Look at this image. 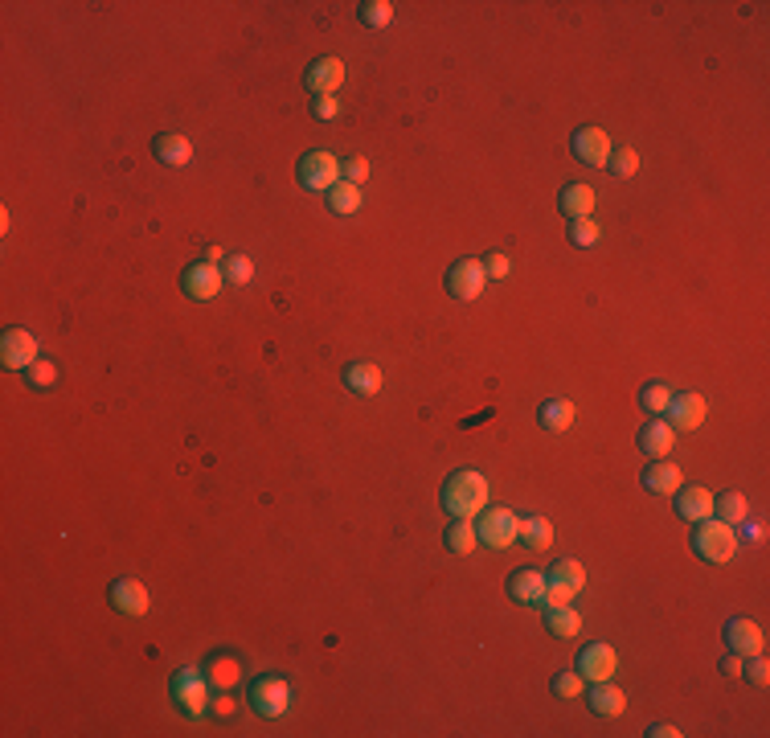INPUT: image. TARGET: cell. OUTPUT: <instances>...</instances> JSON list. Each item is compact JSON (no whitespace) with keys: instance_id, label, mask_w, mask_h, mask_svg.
<instances>
[{"instance_id":"27","label":"cell","mask_w":770,"mask_h":738,"mask_svg":"<svg viewBox=\"0 0 770 738\" xmlns=\"http://www.w3.org/2000/svg\"><path fill=\"white\" fill-rule=\"evenodd\" d=\"M447 549H451V554H471V549H476V525H471V517H455L451 525H447Z\"/></svg>"},{"instance_id":"46","label":"cell","mask_w":770,"mask_h":738,"mask_svg":"<svg viewBox=\"0 0 770 738\" xmlns=\"http://www.w3.org/2000/svg\"><path fill=\"white\" fill-rule=\"evenodd\" d=\"M214 710H217V714H234V702H230V697H217Z\"/></svg>"},{"instance_id":"42","label":"cell","mask_w":770,"mask_h":738,"mask_svg":"<svg viewBox=\"0 0 770 738\" xmlns=\"http://www.w3.org/2000/svg\"><path fill=\"white\" fill-rule=\"evenodd\" d=\"M484 275H488V279H505V275H508V258L505 255H488V258H484Z\"/></svg>"},{"instance_id":"18","label":"cell","mask_w":770,"mask_h":738,"mask_svg":"<svg viewBox=\"0 0 770 738\" xmlns=\"http://www.w3.org/2000/svg\"><path fill=\"white\" fill-rule=\"evenodd\" d=\"M586 702H591V710L602 714V718H619V714L627 710V694L619 685H611V681H594V689L586 694Z\"/></svg>"},{"instance_id":"36","label":"cell","mask_w":770,"mask_h":738,"mask_svg":"<svg viewBox=\"0 0 770 738\" xmlns=\"http://www.w3.org/2000/svg\"><path fill=\"white\" fill-rule=\"evenodd\" d=\"M607 169L615 172V177H635V169H640V152L635 148H615L607 160Z\"/></svg>"},{"instance_id":"20","label":"cell","mask_w":770,"mask_h":738,"mask_svg":"<svg viewBox=\"0 0 770 738\" xmlns=\"http://www.w3.org/2000/svg\"><path fill=\"white\" fill-rule=\"evenodd\" d=\"M672 443H677V427H672V422H664V419L648 422V427L640 431L643 455H668V452H672Z\"/></svg>"},{"instance_id":"22","label":"cell","mask_w":770,"mask_h":738,"mask_svg":"<svg viewBox=\"0 0 770 738\" xmlns=\"http://www.w3.org/2000/svg\"><path fill=\"white\" fill-rule=\"evenodd\" d=\"M643 489L648 492H659V497H672V492L680 489V468L677 464H651V468H643Z\"/></svg>"},{"instance_id":"31","label":"cell","mask_w":770,"mask_h":738,"mask_svg":"<svg viewBox=\"0 0 770 738\" xmlns=\"http://www.w3.org/2000/svg\"><path fill=\"white\" fill-rule=\"evenodd\" d=\"M206 677H209V685H214V689H230L234 681H238V665H234V656H214L209 669H206Z\"/></svg>"},{"instance_id":"8","label":"cell","mask_w":770,"mask_h":738,"mask_svg":"<svg viewBox=\"0 0 770 738\" xmlns=\"http://www.w3.org/2000/svg\"><path fill=\"white\" fill-rule=\"evenodd\" d=\"M0 361H5V369L25 374V369L37 361V336L25 333V328H9V333L0 336Z\"/></svg>"},{"instance_id":"19","label":"cell","mask_w":770,"mask_h":738,"mask_svg":"<svg viewBox=\"0 0 770 738\" xmlns=\"http://www.w3.org/2000/svg\"><path fill=\"white\" fill-rule=\"evenodd\" d=\"M344 386H349L352 394L373 398L377 390H381V369L369 365V361H352V365L344 369Z\"/></svg>"},{"instance_id":"39","label":"cell","mask_w":770,"mask_h":738,"mask_svg":"<svg viewBox=\"0 0 770 738\" xmlns=\"http://www.w3.org/2000/svg\"><path fill=\"white\" fill-rule=\"evenodd\" d=\"M365 177H369V160H365V156H349V160H344V180L361 185Z\"/></svg>"},{"instance_id":"5","label":"cell","mask_w":770,"mask_h":738,"mask_svg":"<svg viewBox=\"0 0 770 738\" xmlns=\"http://www.w3.org/2000/svg\"><path fill=\"white\" fill-rule=\"evenodd\" d=\"M300 185L308 193H328L341 180V164H336V156L332 152H324V148H316V152H308L300 160Z\"/></svg>"},{"instance_id":"17","label":"cell","mask_w":770,"mask_h":738,"mask_svg":"<svg viewBox=\"0 0 770 738\" xmlns=\"http://www.w3.org/2000/svg\"><path fill=\"white\" fill-rule=\"evenodd\" d=\"M705 419V398L701 394H672V403H668V422L680 431L688 427H701Z\"/></svg>"},{"instance_id":"16","label":"cell","mask_w":770,"mask_h":738,"mask_svg":"<svg viewBox=\"0 0 770 738\" xmlns=\"http://www.w3.org/2000/svg\"><path fill=\"white\" fill-rule=\"evenodd\" d=\"M111 607L123 611V616H144V611H148V591L136 583V578H115V583H111Z\"/></svg>"},{"instance_id":"9","label":"cell","mask_w":770,"mask_h":738,"mask_svg":"<svg viewBox=\"0 0 770 738\" xmlns=\"http://www.w3.org/2000/svg\"><path fill=\"white\" fill-rule=\"evenodd\" d=\"M484 263L479 258H459V263L447 271V292L455 296V300H476L479 292H484Z\"/></svg>"},{"instance_id":"34","label":"cell","mask_w":770,"mask_h":738,"mask_svg":"<svg viewBox=\"0 0 770 738\" xmlns=\"http://www.w3.org/2000/svg\"><path fill=\"white\" fill-rule=\"evenodd\" d=\"M25 382H29V386H37V390H50L53 382H58V365H53V361H42V357H37L34 365L25 369Z\"/></svg>"},{"instance_id":"6","label":"cell","mask_w":770,"mask_h":738,"mask_svg":"<svg viewBox=\"0 0 770 738\" xmlns=\"http://www.w3.org/2000/svg\"><path fill=\"white\" fill-rule=\"evenodd\" d=\"M586 587V570L582 562L573 558H562L553 570H549V591H545V603L541 607H562V603H570L573 595Z\"/></svg>"},{"instance_id":"43","label":"cell","mask_w":770,"mask_h":738,"mask_svg":"<svg viewBox=\"0 0 770 738\" xmlns=\"http://www.w3.org/2000/svg\"><path fill=\"white\" fill-rule=\"evenodd\" d=\"M721 673H726V677H742V656L729 653L726 661H721Z\"/></svg>"},{"instance_id":"10","label":"cell","mask_w":770,"mask_h":738,"mask_svg":"<svg viewBox=\"0 0 770 738\" xmlns=\"http://www.w3.org/2000/svg\"><path fill=\"white\" fill-rule=\"evenodd\" d=\"M222 279H226L222 267L193 263V267H185V275H180V287H185L188 300H214L217 287H222Z\"/></svg>"},{"instance_id":"37","label":"cell","mask_w":770,"mask_h":738,"mask_svg":"<svg viewBox=\"0 0 770 738\" xmlns=\"http://www.w3.org/2000/svg\"><path fill=\"white\" fill-rule=\"evenodd\" d=\"M570 242H573V247H594V242H599V222H594V218H573V222H570Z\"/></svg>"},{"instance_id":"23","label":"cell","mask_w":770,"mask_h":738,"mask_svg":"<svg viewBox=\"0 0 770 738\" xmlns=\"http://www.w3.org/2000/svg\"><path fill=\"white\" fill-rule=\"evenodd\" d=\"M557 206H562L570 218H591V209H594V189H591V185H582V180H573V185H565V189H562Z\"/></svg>"},{"instance_id":"28","label":"cell","mask_w":770,"mask_h":738,"mask_svg":"<svg viewBox=\"0 0 770 738\" xmlns=\"http://www.w3.org/2000/svg\"><path fill=\"white\" fill-rule=\"evenodd\" d=\"M537 422L545 431H565L573 422V403H565V398H549V403H541Z\"/></svg>"},{"instance_id":"38","label":"cell","mask_w":770,"mask_h":738,"mask_svg":"<svg viewBox=\"0 0 770 738\" xmlns=\"http://www.w3.org/2000/svg\"><path fill=\"white\" fill-rule=\"evenodd\" d=\"M553 694L557 697H582V673H557Z\"/></svg>"},{"instance_id":"15","label":"cell","mask_w":770,"mask_h":738,"mask_svg":"<svg viewBox=\"0 0 770 738\" xmlns=\"http://www.w3.org/2000/svg\"><path fill=\"white\" fill-rule=\"evenodd\" d=\"M303 78H308L312 95H332L336 86L344 83V62L341 58H320V62H312Z\"/></svg>"},{"instance_id":"33","label":"cell","mask_w":770,"mask_h":738,"mask_svg":"<svg viewBox=\"0 0 770 738\" xmlns=\"http://www.w3.org/2000/svg\"><path fill=\"white\" fill-rule=\"evenodd\" d=\"M222 275H226V284H250L255 263H250L246 255H230V258H222Z\"/></svg>"},{"instance_id":"26","label":"cell","mask_w":770,"mask_h":738,"mask_svg":"<svg viewBox=\"0 0 770 738\" xmlns=\"http://www.w3.org/2000/svg\"><path fill=\"white\" fill-rule=\"evenodd\" d=\"M545 627L553 636H578L582 632V616H578V611L570 607V603H562V607H545Z\"/></svg>"},{"instance_id":"25","label":"cell","mask_w":770,"mask_h":738,"mask_svg":"<svg viewBox=\"0 0 770 738\" xmlns=\"http://www.w3.org/2000/svg\"><path fill=\"white\" fill-rule=\"evenodd\" d=\"M713 513L726 525H742L746 517H750V500H746L742 492H721V497H713Z\"/></svg>"},{"instance_id":"2","label":"cell","mask_w":770,"mask_h":738,"mask_svg":"<svg viewBox=\"0 0 770 738\" xmlns=\"http://www.w3.org/2000/svg\"><path fill=\"white\" fill-rule=\"evenodd\" d=\"M693 549H697V558L709 562V567H721V562H729V558H734V549H737L734 525L717 521V517H705V521H697Z\"/></svg>"},{"instance_id":"32","label":"cell","mask_w":770,"mask_h":738,"mask_svg":"<svg viewBox=\"0 0 770 738\" xmlns=\"http://www.w3.org/2000/svg\"><path fill=\"white\" fill-rule=\"evenodd\" d=\"M361 21H365L369 29H385L394 21V5H390V0H365V5H361Z\"/></svg>"},{"instance_id":"1","label":"cell","mask_w":770,"mask_h":738,"mask_svg":"<svg viewBox=\"0 0 770 738\" xmlns=\"http://www.w3.org/2000/svg\"><path fill=\"white\" fill-rule=\"evenodd\" d=\"M484 500H488V481L479 472H471V468H463V472H451L443 484V509L451 517H476L479 509H484Z\"/></svg>"},{"instance_id":"41","label":"cell","mask_w":770,"mask_h":738,"mask_svg":"<svg viewBox=\"0 0 770 738\" xmlns=\"http://www.w3.org/2000/svg\"><path fill=\"white\" fill-rule=\"evenodd\" d=\"M312 112H316V120H336V115H341V103H336L332 95H316Z\"/></svg>"},{"instance_id":"45","label":"cell","mask_w":770,"mask_h":738,"mask_svg":"<svg viewBox=\"0 0 770 738\" xmlns=\"http://www.w3.org/2000/svg\"><path fill=\"white\" fill-rule=\"evenodd\" d=\"M742 538L758 541V538H762V525H758V521H742Z\"/></svg>"},{"instance_id":"4","label":"cell","mask_w":770,"mask_h":738,"mask_svg":"<svg viewBox=\"0 0 770 738\" xmlns=\"http://www.w3.org/2000/svg\"><path fill=\"white\" fill-rule=\"evenodd\" d=\"M516 533H521V517L513 513V509H479V521H476V538L484 541V546L492 549H505L516 541Z\"/></svg>"},{"instance_id":"44","label":"cell","mask_w":770,"mask_h":738,"mask_svg":"<svg viewBox=\"0 0 770 738\" xmlns=\"http://www.w3.org/2000/svg\"><path fill=\"white\" fill-rule=\"evenodd\" d=\"M648 734H651V738H677L680 730H677V726H668V722H659V726H651Z\"/></svg>"},{"instance_id":"40","label":"cell","mask_w":770,"mask_h":738,"mask_svg":"<svg viewBox=\"0 0 770 738\" xmlns=\"http://www.w3.org/2000/svg\"><path fill=\"white\" fill-rule=\"evenodd\" d=\"M742 669L750 673V681H754V685H758V689H766V681H770V669H766V661H762L758 653H754V656H750V665H742Z\"/></svg>"},{"instance_id":"29","label":"cell","mask_w":770,"mask_h":738,"mask_svg":"<svg viewBox=\"0 0 770 738\" xmlns=\"http://www.w3.org/2000/svg\"><path fill=\"white\" fill-rule=\"evenodd\" d=\"M516 541H525L529 549H545L549 541H553V525H549V517H521V533H516Z\"/></svg>"},{"instance_id":"14","label":"cell","mask_w":770,"mask_h":738,"mask_svg":"<svg viewBox=\"0 0 770 738\" xmlns=\"http://www.w3.org/2000/svg\"><path fill=\"white\" fill-rule=\"evenodd\" d=\"M545 591H549V578L541 575V570H516V575L508 578V595H513L516 603H529V607H541Z\"/></svg>"},{"instance_id":"24","label":"cell","mask_w":770,"mask_h":738,"mask_svg":"<svg viewBox=\"0 0 770 738\" xmlns=\"http://www.w3.org/2000/svg\"><path fill=\"white\" fill-rule=\"evenodd\" d=\"M152 152H156V160L172 164V169H180V164L193 160V144H188L185 136H156L152 140Z\"/></svg>"},{"instance_id":"21","label":"cell","mask_w":770,"mask_h":738,"mask_svg":"<svg viewBox=\"0 0 770 738\" xmlns=\"http://www.w3.org/2000/svg\"><path fill=\"white\" fill-rule=\"evenodd\" d=\"M677 513L685 517V521H705V517H713V492L709 489H677Z\"/></svg>"},{"instance_id":"11","label":"cell","mask_w":770,"mask_h":738,"mask_svg":"<svg viewBox=\"0 0 770 738\" xmlns=\"http://www.w3.org/2000/svg\"><path fill=\"white\" fill-rule=\"evenodd\" d=\"M619 669V656L611 644H586L582 653H578V673L582 681H611Z\"/></svg>"},{"instance_id":"35","label":"cell","mask_w":770,"mask_h":738,"mask_svg":"<svg viewBox=\"0 0 770 738\" xmlns=\"http://www.w3.org/2000/svg\"><path fill=\"white\" fill-rule=\"evenodd\" d=\"M640 403H643V411L659 414V411H668V403H672V390H668L664 382H651V386H643Z\"/></svg>"},{"instance_id":"13","label":"cell","mask_w":770,"mask_h":738,"mask_svg":"<svg viewBox=\"0 0 770 738\" xmlns=\"http://www.w3.org/2000/svg\"><path fill=\"white\" fill-rule=\"evenodd\" d=\"M573 156L582 164H607L611 160V136L602 128L573 131Z\"/></svg>"},{"instance_id":"12","label":"cell","mask_w":770,"mask_h":738,"mask_svg":"<svg viewBox=\"0 0 770 738\" xmlns=\"http://www.w3.org/2000/svg\"><path fill=\"white\" fill-rule=\"evenodd\" d=\"M726 644H729V653H737L746 661V656H754V653H762V627L754 624V619H729L726 624Z\"/></svg>"},{"instance_id":"3","label":"cell","mask_w":770,"mask_h":738,"mask_svg":"<svg viewBox=\"0 0 770 738\" xmlns=\"http://www.w3.org/2000/svg\"><path fill=\"white\" fill-rule=\"evenodd\" d=\"M172 702L188 714V718H201L209 710V677L201 669H177L172 673Z\"/></svg>"},{"instance_id":"7","label":"cell","mask_w":770,"mask_h":738,"mask_svg":"<svg viewBox=\"0 0 770 738\" xmlns=\"http://www.w3.org/2000/svg\"><path fill=\"white\" fill-rule=\"evenodd\" d=\"M250 705H255L263 718H283L292 710V685L283 677H258L250 685Z\"/></svg>"},{"instance_id":"30","label":"cell","mask_w":770,"mask_h":738,"mask_svg":"<svg viewBox=\"0 0 770 738\" xmlns=\"http://www.w3.org/2000/svg\"><path fill=\"white\" fill-rule=\"evenodd\" d=\"M328 206H332V214H357L361 209V185L336 180L332 189H328Z\"/></svg>"}]
</instances>
